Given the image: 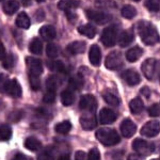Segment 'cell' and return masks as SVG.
I'll return each instance as SVG.
<instances>
[{"label":"cell","mask_w":160,"mask_h":160,"mask_svg":"<svg viewBox=\"0 0 160 160\" xmlns=\"http://www.w3.org/2000/svg\"><path fill=\"white\" fill-rule=\"evenodd\" d=\"M138 31L140 38L145 45H155L159 40L157 29L149 22L141 20L138 24Z\"/></svg>","instance_id":"obj_1"},{"label":"cell","mask_w":160,"mask_h":160,"mask_svg":"<svg viewBox=\"0 0 160 160\" xmlns=\"http://www.w3.org/2000/svg\"><path fill=\"white\" fill-rule=\"evenodd\" d=\"M96 138L99 142H102L104 145L106 146H111L115 145V144L120 143L121 138L120 135L115 131L114 129H111V128H99L96 131Z\"/></svg>","instance_id":"obj_2"},{"label":"cell","mask_w":160,"mask_h":160,"mask_svg":"<svg viewBox=\"0 0 160 160\" xmlns=\"http://www.w3.org/2000/svg\"><path fill=\"white\" fill-rule=\"evenodd\" d=\"M118 33L117 26H109L102 31L100 40H102V44L106 47H112V46L115 45L118 41Z\"/></svg>","instance_id":"obj_3"},{"label":"cell","mask_w":160,"mask_h":160,"mask_svg":"<svg viewBox=\"0 0 160 160\" xmlns=\"http://www.w3.org/2000/svg\"><path fill=\"white\" fill-rule=\"evenodd\" d=\"M141 69L148 80H154L158 74V61L154 58H149L142 63Z\"/></svg>","instance_id":"obj_4"},{"label":"cell","mask_w":160,"mask_h":160,"mask_svg":"<svg viewBox=\"0 0 160 160\" xmlns=\"http://www.w3.org/2000/svg\"><path fill=\"white\" fill-rule=\"evenodd\" d=\"M132 148L133 151L142 156H148L155 151V145L143 139H136L132 142Z\"/></svg>","instance_id":"obj_5"},{"label":"cell","mask_w":160,"mask_h":160,"mask_svg":"<svg viewBox=\"0 0 160 160\" xmlns=\"http://www.w3.org/2000/svg\"><path fill=\"white\" fill-rule=\"evenodd\" d=\"M122 64H123V58L120 51H112V52H110L107 56L105 61V66L108 69H111V71L118 69V68H121Z\"/></svg>","instance_id":"obj_6"},{"label":"cell","mask_w":160,"mask_h":160,"mask_svg":"<svg viewBox=\"0 0 160 160\" xmlns=\"http://www.w3.org/2000/svg\"><path fill=\"white\" fill-rule=\"evenodd\" d=\"M88 18L92 22H96L98 25H104V24H107L111 20V16L109 14L105 12H102V11H96V10H87L86 12Z\"/></svg>","instance_id":"obj_7"},{"label":"cell","mask_w":160,"mask_h":160,"mask_svg":"<svg viewBox=\"0 0 160 160\" xmlns=\"http://www.w3.org/2000/svg\"><path fill=\"white\" fill-rule=\"evenodd\" d=\"M3 90L8 94L11 95L12 97H15V98H18V97L22 96V87H20L19 82L16 79L7 80L3 84Z\"/></svg>","instance_id":"obj_8"},{"label":"cell","mask_w":160,"mask_h":160,"mask_svg":"<svg viewBox=\"0 0 160 160\" xmlns=\"http://www.w3.org/2000/svg\"><path fill=\"white\" fill-rule=\"evenodd\" d=\"M26 64L29 69V74L34 75V76H38L43 74V63L40 59L32 58V57H27L26 58Z\"/></svg>","instance_id":"obj_9"},{"label":"cell","mask_w":160,"mask_h":160,"mask_svg":"<svg viewBox=\"0 0 160 160\" xmlns=\"http://www.w3.org/2000/svg\"><path fill=\"white\" fill-rule=\"evenodd\" d=\"M159 129L160 126L158 121H149L144 124L143 127L141 128V135L148 137V138H153L159 133Z\"/></svg>","instance_id":"obj_10"},{"label":"cell","mask_w":160,"mask_h":160,"mask_svg":"<svg viewBox=\"0 0 160 160\" xmlns=\"http://www.w3.org/2000/svg\"><path fill=\"white\" fill-rule=\"evenodd\" d=\"M79 107L82 110H87L90 112H95V107H96V99L91 94H86L81 96L79 102Z\"/></svg>","instance_id":"obj_11"},{"label":"cell","mask_w":160,"mask_h":160,"mask_svg":"<svg viewBox=\"0 0 160 160\" xmlns=\"http://www.w3.org/2000/svg\"><path fill=\"white\" fill-rule=\"evenodd\" d=\"M80 124L84 130H92L96 126V118L94 112H88L86 114L81 115L80 118Z\"/></svg>","instance_id":"obj_12"},{"label":"cell","mask_w":160,"mask_h":160,"mask_svg":"<svg viewBox=\"0 0 160 160\" xmlns=\"http://www.w3.org/2000/svg\"><path fill=\"white\" fill-rule=\"evenodd\" d=\"M122 79L130 87L139 84V82H140V80H141L140 75L137 73L136 71H133V69H127V71L123 72Z\"/></svg>","instance_id":"obj_13"},{"label":"cell","mask_w":160,"mask_h":160,"mask_svg":"<svg viewBox=\"0 0 160 160\" xmlns=\"http://www.w3.org/2000/svg\"><path fill=\"white\" fill-rule=\"evenodd\" d=\"M137 126L136 124L129 118L124 120L122 124H121V133L125 137V138H130L136 133Z\"/></svg>","instance_id":"obj_14"},{"label":"cell","mask_w":160,"mask_h":160,"mask_svg":"<svg viewBox=\"0 0 160 160\" xmlns=\"http://www.w3.org/2000/svg\"><path fill=\"white\" fill-rule=\"evenodd\" d=\"M117 113L112 109H109V108H102L99 112V121L104 125L113 123L117 120Z\"/></svg>","instance_id":"obj_15"},{"label":"cell","mask_w":160,"mask_h":160,"mask_svg":"<svg viewBox=\"0 0 160 160\" xmlns=\"http://www.w3.org/2000/svg\"><path fill=\"white\" fill-rule=\"evenodd\" d=\"M89 59L92 65L98 66L100 64V61H102V51H100V48L97 45L91 46L89 52Z\"/></svg>","instance_id":"obj_16"},{"label":"cell","mask_w":160,"mask_h":160,"mask_svg":"<svg viewBox=\"0 0 160 160\" xmlns=\"http://www.w3.org/2000/svg\"><path fill=\"white\" fill-rule=\"evenodd\" d=\"M86 42H82V41H75V42L71 43L68 45L66 49L69 53L72 55H79V53H83L86 51Z\"/></svg>","instance_id":"obj_17"},{"label":"cell","mask_w":160,"mask_h":160,"mask_svg":"<svg viewBox=\"0 0 160 160\" xmlns=\"http://www.w3.org/2000/svg\"><path fill=\"white\" fill-rule=\"evenodd\" d=\"M40 34L41 37L43 38V40L45 41H51L56 38V29L55 27L50 25H46V26H43L42 28L40 29Z\"/></svg>","instance_id":"obj_18"},{"label":"cell","mask_w":160,"mask_h":160,"mask_svg":"<svg viewBox=\"0 0 160 160\" xmlns=\"http://www.w3.org/2000/svg\"><path fill=\"white\" fill-rule=\"evenodd\" d=\"M135 38V34H133L132 30H125L121 33L120 38H118V44L121 47H126L132 42Z\"/></svg>","instance_id":"obj_19"},{"label":"cell","mask_w":160,"mask_h":160,"mask_svg":"<svg viewBox=\"0 0 160 160\" xmlns=\"http://www.w3.org/2000/svg\"><path fill=\"white\" fill-rule=\"evenodd\" d=\"M142 55H143V49L139 46H136V47L128 49V51L126 52V59L129 62H136L141 58Z\"/></svg>","instance_id":"obj_20"},{"label":"cell","mask_w":160,"mask_h":160,"mask_svg":"<svg viewBox=\"0 0 160 160\" xmlns=\"http://www.w3.org/2000/svg\"><path fill=\"white\" fill-rule=\"evenodd\" d=\"M78 32L81 35H84V37H87L89 38H93L96 35V28L91 24L81 25L78 27Z\"/></svg>","instance_id":"obj_21"},{"label":"cell","mask_w":160,"mask_h":160,"mask_svg":"<svg viewBox=\"0 0 160 160\" xmlns=\"http://www.w3.org/2000/svg\"><path fill=\"white\" fill-rule=\"evenodd\" d=\"M15 22H16L17 27L22 28V29H28V28L30 27V24H31L29 16H28L25 12H22L17 15V18H16V20H15Z\"/></svg>","instance_id":"obj_22"},{"label":"cell","mask_w":160,"mask_h":160,"mask_svg":"<svg viewBox=\"0 0 160 160\" xmlns=\"http://www.w3.org/2000/svg\"><path fill=\"white\" fill-rule=\"evenodd\" d=\"M24 145H25V148H28L29 151L35 152V151H38V149L41 148L42 143H41V141L38 140V139L34 138V137H29V138L26 139Z\"/></svg>","instance_id":"obj_23"},{"label":"cell","mask_w":160,"mask_h":160,"mask_svg":"<svg viewBox=\"0 0 160 160\" xmlns=\"http://www.w3.org/2000/svg\"><path fill=\"white\" fill-rule=\"evenodd\" d=\"M129 108L133 114H139V113H141L144 109L143 100L141 98H139V97H136V98H133L129 102Z\"/></svg>","instance_id":"obj_24"},{"label":"cell","mask_w":160,"mask_h":160,"mask_svg":"<svg viewBox=\"0 0 160 160\" xmlns=\"http://www.w3.org/2000/svg\"><path fill=\"white\" fill-rule=\"evenodd\" d=\"M61 102L64 106H71L75 102V94L72 90H64L61 93Z\"/></svg>","instance_id":"obj_25"},{"label":"cell","mask_w":160,"mask_h":160,"mask_svg":"<svg viewBox=\"0 0 160 160\" xmlns=\"http://www.w3.org/2000/svg\"><path fill=\"white\" fill-rule=\"evenodd\" d=\"M19 8V3L17 1H6L3 3V11L6 14L8 15H13L15 14V13L17 12V10H18Z\"/></svg>","instance_id":"obj_26"},{"label":"cell","mask_w":160,"mask_h":160,"mask_svg":"<svg viewBox=\"0 0 160 160\" xmlns=\"http://www.w3.org/2000/svg\"><path fill=\"white\" fill-rule=\"evenodd\" d=\"M29 50H30V52L34 53V55H41L43 51L42 41H40V38H33L29 45Z\"/></svg>","instance_id":"obj_27"},{"label":"cell","mask_w":160,"mask_h":160,"mask_svg":"<svg viewBox=\"0 0 160 160\" xmlns=\"http://www.w3.org/2000/svg\"><path fill=\"white\" fill-rule=\"evenodd\" d=\"M121 13H122V16L124 17V18L131 19L137 15V10L133 6L128 4V6H124L122 8V11H121Z\"/></svg>","instance_id":"obj_28"},{"label":"cell","mask_w":160,"mask_h":160,"mask_svg":"<svg viewBox=\"0 0 160 160\" xmlns=\"http://www.w3.org/2000/svg\"><path fill=\"white\" fill-rule=\"evenodd\" d=\"M12 137V128L9 125H3L0 126V140L1 141H8L10 140Z\"/></svg>","instance_id":"obj_29"},{"label":"cell","mask_w":160,"mask_h":160,"mask_svg":"<svg viewBox=\"0 0 160 160\" xmlns=\"http://www.w3.org/2000/svg\"><path fill=\"white\" fill-rule=\"evenodd\" d=\"M55 129L60 135H65V133L69 132V130L72 129V124L68 121H63V122L57 124Z\"/></svg>","instance_id":"obj_30"},{"label":"cell","mask_w":160,"mask_h":160,"mask_svg":"<svg viewBox=\"0 0 160 160\" xmlns=\"http://www.w3.org/2000/svg\"><path fill=\"white\" fill-rule=\"evenodd\" d=\"M104 99L106 100L108 105L112 106V107H117V106L120 105V98L117 96L115 94L111 92H106L104 94Z\"/></svg>","instance_id":"obj_31"},{"label":"cell","mask_w":160,"mask_h":160,"mask_svg":"<svg viewBox=\"0 0 160 160\" xmlns=\"http://www.w3.org/2000/svg\"><path fill=\"white\" fill-rule=\"evenodd\" d=\"M79 6V2L77 1H66V0H63V1H60L58 3V8L60 10H64V11H72L73 9H76Z\"/></svg>","instance_id":"obj_32"},{"label":"cell","mask_w":160,"mask_h":160,"mask_svg":"<svg viewBox=\"0 0 160 160\" xmlns=\"http://www.w3.org/2000/svg\"><path fill=\"white\" fill-rule=\"evenodd\" d=\"M46 53L51 59L57 58L59 55V47L55 43H49L47 45V47H46Z\"/></svg>","instance_id":"obj_33"},{"label":"cell","mask_w":160,"mask_h":160,"mask_svg":"<svg viewBox=\"0 0 160 160\" xmlns=\"http://www.w3.org/2000/svg\"><path fill=\"white\" fill-rule=\"evenodd\" d=\"M59 83H60V80L58 79V77L56 76H51L47 79L46 81V86H47V89L50 90V91H56L57 88L59 87Z\"/></svg>","instance_id":"obj_34"},{"label":"cell","mask_w":160,"mask_h":160,"mask_svg":"<svg viewBox=\"0 0 160 160\" xmlns=\"http://www.w3.org/2000/svg\"><path fill=\"white\" fill-rule=\"evenodd\" d=\"M14 64H15V58H14V56H13L12 53L6 56L3 60H2V66H3L6 69L12 68L13 66H14Z\"/></svg>","instance_id":"obj_35"},{"label":"cell","mask_w":160,"mask_h":160,"mask_svg":"<svg viewBox=\"0 0 160 160\" xmlns=\"http://www.w3.org/2000/svg\"><path fill=\"white\" fill-rule=\"evenodd\" d=\"M29 81H30V86L32 88V90L38 91L41 89V80L38 76H34V75L29 74Z\"/></svg>","instance_id":"obj_36"},{"label":"cell","mask_w":160,"mask_h":160,"mask_svg":"<svg viewBox=\"0 0 160 160\" xmlns=\"http://www.w3.org/2000/svg\"><path fill=\"white\" fill-rule=\"evenodd\" d=\"M69 86L73 88L74 90H80L83 86V80L80 78L79 76L77 77H72L69 79Z\"/></svg>","instance_id":"obj_37"},{"label":"cell","mask_w":160,"mask_h":160,"mask_svg":"<svg viewBox=\"0 0 160 160\" xmlns=\"http://www.w3.org/2000/svg\"><path fill=\"white\" fill-rule=\"evenodd\" d=\"M50 69L55 72H58V73H65V65L62 61H53L51 63V65L49 66Z\"/></svg>","instance_id":"obj_38"},{"label":"cell","mask_w":160,"mask_h":160,"mask_svg":"<svg viewBox=\"0 0 160 160\" xmlns=\"http://www.w3.org/2000/svg\"><path fill=\"white\" fill-rule=\"evenodd\" d=\"M145 7L148 8L149 11L157 12L159 10L160 2L158 0H148V1H145Z\"/></svg>","instance_id":"obj_39"},{"label":"cell","mask_w":160,"mask_h":160,"mask_svg":"<svg viewBox=\"0 0 160 160\" xmlns=\"http://www.w3.org/2000/svg\"><path fill=\"white\" fill-rule=\"evenodd\" d=\"M55 99H56V92L50 91V90H48L43 97V102H46V104H51V102H55Z\"/></svg>","instance_id":"obj_40"},{"label":"cell","mask_w":160,"mask_h":160,"mask_svg":"<svg viewBox=\"0 0 160 160\" xmlns=\"http://www.w3.org/2000/svg\"><path fill=\"white\" fill-rule=\"evenodd\" d=\"M148 113L151 117L153 118H157L159 117V113H160V107H159V104L158 102H156V104L152 105L151 107H149L148 109Z\"/></svg>","instance_id":"obj_41"},{"label":"cell","mask_w":160,"mask_h":160,"mask_svg":"<svg viewBox=\"0 0 160 160\" xmlns=\"http://www.w3.org/2000/svg\"><path fill=\"white\" fill-rule=\"evenodd\" d=\"M88 159L89 160H100V153H99L98 149H97L96 148H92L91 151L89 152Z\"/></svg>","instance_id":"obj_42"},{"label":"cell","mask_w":160,"mask_h":160,"mask_svg":"<svg viewBox=\"0 0 160 160\" xmlns=\"http://www.w3.org/2000/svg\"><path fill=\"white\" fill-rule=\"evenodd\" d=\"M75 160H89L87 154L83 151H78L75 155Z\"/></svg>","instance_id":"obj_43"},{"label":"cell","mask_w":160,"mask_h":160,"mask_svg":"<svg viewBox=\"0 0 160 160\" xmlns=\"http://www.w3.org/2000/svg\"><path fill=\"white\" fill-rule=\"evenodd\" d=\"M38 160H53V157L48 153H42L38 155Z\"/></svg>","instance_id":"obj_44"},{"label":"cell","mask_w":160,"mask_h":160,"mask_svg":"<svg viewBox=\"0 0 160 160\" xmlns=\"http://www.w3.org/2000/svg\"><path fill=\"white\" fill-rule=\"evenodd\" d=\"M141 93L146 97V98H148V97L151 96V90H149L148 87H143V88H142Z\"/></svg>","instance_id":"obj_45"},{"label":"cell","mask_w":160,"mask_h":160,"mask_svg":"<svg viewBox=\"0 0 160 160\" xmlns=\"http://www.w3.org/2000/svg\"><path fill=\"white\" fill-rule=\"evenodd\" d=\"M12 160H29L28 159V157L27 156H25L24 154H16L14 157H13V159Z\"/></svg>","instance_id":"obj_46"},{"label":"cell","mask_w":160,"mask_h":160,"mask_svg":"<svg viewBox=\"0 0 160 160\" xmlns=\"http://www.w3.org/2000/svg\"><path fill=\"white\" fill-rule=\"evenodd\" d=\"M6 57V49H4L3 44L0 42V60H3Z\"/></svg>","instance_id":"obj_47"},{"label":"cell","mask_w":160,"mask_h":160,"mask_svg":"<svg viewBox=\"0 0 160 160\" xmlns=\"http://www.w3.org/2000/svg\"><path fill=\"white\" fill-rule=\"evenodd\" d=\"M66 15H68V18L71 20V22H74V20L77 18V15L72 11H66Z\"/></svg>","instance_id":"obj_48"},{"label":"cell","mask_w":160,"mask_h":160,"mask_svg":"<svg viewBox=\"0 0 160 160\" xmlns=\"http://www.w3.org/2000/svg\"><path fill=\"white\" fill-rule=\"evenodd\" d=\"M127 160H141V158L138 156V155L131 154V155H129V156H128V159Z\"/></svg>","instance_id":"obj_49"},{"label":"cell","mask_w":160,"mask_h":160,"mask_svg":"<svg viewBox=\"0 0 160 160\" xmlns=\"http://www.w3.org/2000/svg\"><path fill=\"white\" fill-rule=\"evenodd\" d=\"M58 160H69V156L68 155H62V156L59 157V159Z\"/></svg>","instance_id":"obj_50"},{"label":"cell","mask_w":160,"mask_h":160,"mask_svg":"<svg viewBox=\"0 0 160 160\" xmlns=\"http://www.w3.org/2000/svg\"><path fill=\"white\" fill-rule=\"evenodd\" d=\"M153 160H159L158 158H156V159H153Z\"/></svg>","instance_id":"obj_51"}]
</instances>
